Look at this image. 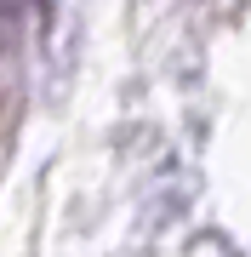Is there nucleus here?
<instances>
[{
    "mask_svg": "<svg viewBox=\"0 0 251 257\" xmlns=\"http://www.w3.org/2000/svg\"><path fill=\"white\" fill-rule=\"evenodd\" d=\"M18 6H35V12H46V6H52V0H18Z\"/></svg>",
    "mask_w": 251,
    "mask_h": 257,
    "instance_id": "1",
    "label": "nucleus"
}]
</instances>
